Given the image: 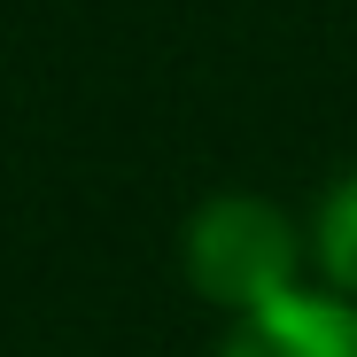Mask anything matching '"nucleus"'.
<instances>
[{"label": "nucleus", "instance_id": "nucleus-1", "mask_svg": "<svg viewBox=\"0 0 357 357\" xmlns=\"http://www.w3.org/2000/svg\"><path fill=\"white\" fill-rule=\"evenodd\" d=\"M303 233L264 195H210L187 218V287L218 311H257L303 287Z\"/></svg>", "mask_w": 357, "mask_h": 357}, {"label": "nucleus", "instance_id": "nucleus-2", "mask_svg": "<svg viewBox=\"0 0 357 357\" xmlns=\"http://www.w3.org/2000/svg\"><path fill=\"white\" fill-rule=\"evenodd\" d=\"M218 357H357V303L334 287H295L225 326Z\"/></svg>", "mask_w": 357, "mask_h": 357}, {"label": "nucleus", "instance_id": "nucleus-3", "mask_svg": "<svg viewBox=\"0 0 357 357\" xmlns=\"http://www.w3.org/2000/svg\"><path fill=\"white\" fill-rule=\"evenodd\" d=\"M311 257H319L326 287L357 303V171H342L334 187H326L319 225H311Z\"/></svg>", "mask_w": 357, "mask_h": 357}]
</instances>
